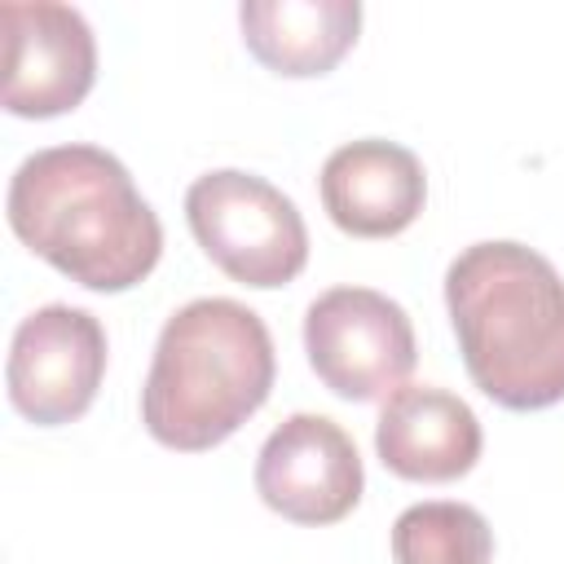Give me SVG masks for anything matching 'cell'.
I'll return each mask as SVG.
<instances>
[{
    "label": "cell",
    "instance_id": "6da1fadb",
    "mask_svg": "<svg viewBox=\"0 0 564 564\" xmlns=\"http://www.w3.org/2000/svg\"><path fill=\"white\" fill-rule=\"evenodd\" d=\"M9 229L88 291H132L163 256V225L128 167L101 145H48L9 181Z\"/></svg>",
    "mask_w": 564,
    "mask_h": 564
},
{
    "label": "cell",
    "instance_id": "7a4b0ae2",
    "mask_svg": "<svg viewBox=\"0 0 564 564\" xmlns=\"http://www.w3.org/2000/svg\"><path fill=\"white\" fill-rule=\"evenodd\" d=\"M445 304L471 383L502 410L564 401V278L524 242H471L445 269Z\"/></svg>",
    "mask_w": 564,
    "mask_h": 564
},
{
    "label": "cell",
    "instance_id": "3957f363",
    "mask_svg": "<svg viewBox=\"0 0 564 564\" xmlns=\"http://www.w3.org/2000/svg\"><path fill=\"white\" fill-rule=\"evenodd\" d=\"M273 375V339L256 308L225 295L189 300L159 330L141 423L167 449H212L269 401Z\"/></svg>",
    "mask_w": 564,
    "mask_h": 564
},
{
    "label": "cell",
    "instance_id": "277c9868",
    "mask_svg": "<svg viewBox=\"0 0 564 564\" xmlns=\"http://www.w3.org/2000/svg\"><path fill=\"white\" fill-rule=\"evenodd\" d=\"M185 220L216 269L234 282L273 291L308 264V229L300 207L264 176L216 167L185 189Z\"/></svg>",
    "mask_w": 564,
    "mask_h": 564
},
{
    "label": "cell",
    "instance_id": "5b68a950",
    "mask_svg": "<svg viewBox=\"0 0 564 564\" xmlns=\"http://www.w3.org/2000/svg\"><path fill=\"white\" fill-rule=\"evenodd\" d=\"M304 352L313 375L344 401L392 397L419 361L405 308L370 286L322 291L304 313Z\"/></svg>",
    "mask_w": 564,
    "mask_h": 564
},
{
    "label": "cell",
    "instance_id": "8992f818",
    "mask_svg": "<svg viewBox=\"0 0 564 564\" xmlns=\"http://www.w3.org/2000/svg\"><path fill=\"white\" fill-rule=\"evenodd\" d=\"M106 375V330L88 308L44 304L26 313L9 344V401L35 427L75 423Z\"/></svg>",
    "mask_w": 564,
    "mask_h": 564
},
{
    "label": "cell",
    "instance_id": "52a82bcc",
    "mask_svg": "<svg viewBox=\"0 0 564 564\" xmlns=\"http://www.w3.org/2000/svg\"><path fill=\"white\" fill-rule=\"evenodd\" d=\"M4 110L53 119L75 110L97 79V40L79 9L57 0H4Z\"/></svg>",
    "mask_w": 564,
    "mask_h": 564
},
{
    "label": "cell",
    "instance_id": "ba28073f",
    "mask_svg": "<svg viewBox=\"0 0 564 564\" xmlns=\"http://www.w3.org/2000/svg\"><path fill=\"white\" fill-rule=\"evenodd\" d=\"M366 489L352 436L326 414L282 419L256 458V494L291 524H335Z\"/></svg>",
    "mask_w": 564,
    "mask_h": 564
},
{
    "label": "cell",
    "instance_id": "9c48e42d",
    "mask_svg": "<svg viewBox=\"0 0 564 564\" xmlns=\"http://www.w3.org/2000/svg\"><path fill=\"white\" fill-rule=\"evenodd\" d=\"M322 207L352 238H392L410 229L427 198V176L414 150L366 137L339 145L322 163Z\"/></svg>",
    "mask_w": 564,
    "mask_h": 564
},
{
    "label": "cell",
    "instance_id": "30bf717a",
    "mask_svg": "<svg viewBox=\"0 0 564 564\" xmlns=\"http://www.w3.org/2000/svg\"><path fill=\"white\" fill-rule=\"evenodd\" d=\"M480 419L471 405L445 388L401 383L375 423V449L383 467L401 480L445 485L476 467L480 458Z\"/></svg>",
    "mask_w": 564,
    "mask_h": 564
},
{
    "label": "cell",
    "instance_id": "8fae6325",
    "mask_svg": "<svg viewBox=\"0 0 564 564\" xmlns=\"http://www.w3.org/2000/svg\"><path fill=\"white\" fill-rule=\"evenodd\" d=\"M242 44L260 66L286 79H313L339 66L357 44V0H242Z\"/></svg>",
    "mask_w": 564,
    "mask_h": 564
},
{
    "label": "cell",
    "instance_id": "7c38bea8",
    "mask_svg": "<svg viewBox=\"0 0 564 564\" xmlns=\"http://www.w3.org/2000/svg\"><path fill=\"white\" fill-rule=\"evenodd\" d=\"M392 560L397 564H489L494 529L467 502H414L392 524Z\"/></svg>",
    "mask_w": 564,
    "mask_h": 564
}]
</instances>
